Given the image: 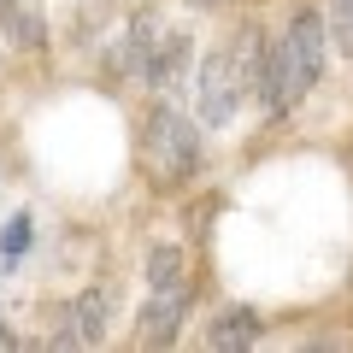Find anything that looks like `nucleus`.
I'll return each instance as SVG.
<instances>
[{
  "label": "nucleus",
  "mask_w": 353,
  "mask_h": 353,
  "mask_svg": "<svg viewBox=\"0 0 353 353\" xmlns=\"http://www.w3.org/2000/svg\"><path fill=\"white\" fill-rule=\"evenodd\" d=\"M118 6H148V0H118Z\"/></svg>",
  "instance_id": "11"
},
{
  "label": "nucleus",
  "mask_w": 353,
  "mask_h": 353,
  "mask_svg": "<svg viewBox=\"0 0 353 353\" xmlns=\"http://www.w3.org/2000/svg\"><path fill=\"white\" fill-rule=\"evenodd\" d=\"M189 83H194V124L201 130H224L230 118L241 112V101H248V88H241L236 65H230V48L206 53L201 71H194Z\"/></svg>",
  "instance_id": "3"
},
{
  "label": "nucleus",
  "mask_w": 353,
  "mask_h": 353,
  "mask_svg": "<svg viewBox=\"0 0 353 353\" xmlns=\"http://www.w3.org/2000/svg\"><path fill=\"white\" fill-rule=\"evenodd\" d=\"M141 159H148L153 183L176 189L201 171V124L183 118L176 106H153L148 124H141Z\"/></svg>",
  "instance_id": "1"
},
{
  "label": "nucleus",
  "mask_w": 353,
  "mask_h": 353,
  "mask_svg": "<svg viewBox=\"0 0 353 353\" xmlns=\"http://www.w3.org/2000/svg\"><path fill=\"white\" fill-rule=\"evenodd\" d=\"M259 312L253 306H230V312H218L212 318V330H206V341H212L218 353H241V347H253L259 341Z\"/></svg>",
  "instance_id": "7"
},
{
  "label": "nucleus",
  "mask_w": 353,
  "mask_h": 353,
  "mask_svg": "<svg viewBox=\"0 0 353 353\" xmlns=\"http://www.w3.org/2000/svg\"><path fill=\"white\" fill-rule=\"evenodd\" d=\"M183 65H189V36H183V30H165L159 48H153L148 65H141V83L165 88V83H176V77H183Z\"/></svg>",
  "instance_id": "8"
},
{
  "label": "nucleus",
  "mask_w": 353,
  "mask_h": 353,
  "mask_svg": "<svg viewBox=\"0 0 353 353\" xmlns=\"http://www.w3.org/2000/svg\"><path fill=\"white\" fill-rule=\"evenodd\" d=\"M324 48H330V30L318 12H294L289 30H283L277 41V65H283V94H289V106H301L306 94L318 88V77H324Z\"/></svg>",
  "instance_id": "2"
},
{
  "label": "nucleus",
  "mask_w": 353,
  "mask_h": 353,
  "mask_svg": "<svg viewBox=\"0 0 353 353\" xmlns=\"http://www.w3.org/2000/svg\"><path fill=\"white\" fill-rule=\"evenodd\" d=\"M324 30H330V41H336L341 53H353V0H330Z\"/></svg>",
  "instance_id": "10"
},
{
  "label": "nucleus",
  "mask_w": 353,
  "mask_h": 353,
  "mask_svg": "<svg viewBox=\"0 0 353 353\" xmlns=\"http://www.w3.org/2000/svg\"><path fill=\"white\" fill-rule=\"evenodd\" d=\"M148 289H189V259H183V248H171V241L148 248Z\"/></svg>",
  "instance_id": "9"
},
{
  "label": "nucleus",
  "mask_w": 353,
  "mask_h": 353,
  "mask_svg": "<svg viewBox=\"0 0 353 353\" xmlns=\"http://www.w3.org/2000/svg\"><path fill=\"white\" fill-rule=\"evenodd\" d=\"M112 306H118L112 283H88V289L77 294L71 306H65V312H71V330H77V341H83V347L106 341V330H112Z\"/></svg>",
  "instance_id": "5"
},
{
  "label": "nucleus",
  "mask_w": 353,
  "mask_h": 353,
  "mask_svg": "<svg viewBox=\"0 0 353 353\" xmlns=\"http://www.w3.org/2000/svg\"><path fill=\"white\" fill-rule=\"evenodd\" d=\"M0 41H12L18 53H36L48 41V18L24 0H0Z\"/></svg>",
  "instance_id": "6"
},
{
  "label": "nucleus",
  "mask_w": 353,
  "mask_h": 353,
  "mask_svg": "<svg viewBox=\"0 0 353 353\" xmlns=\"http://www.w3.org/2000/svg\"><path fill=\"white\" fill-rule=\"evenodd\" d=\"M201 6H212V0H201Z\"/></svg>",
  "instance_id": "13"
},
{
  "label": "nucleus",
  "mask_w": 353,
  "mask_h": 353,
  "mask_svg": "<svg viewBox=\"0 0 353 353\" xmlns=\"http://www.w3.org/2000/svg\"><path fill=\"white\" fill-rule=\"evenodd\" d=\"M189 324V289H153L148 306H141V324H136V341L141 347H171Z\"/></svg>",
  "instance_id": "4"
},
{
  "label": "nucleus",
  "mask_w": 353,
  "mask_h": 353,
  "mask_svg": "<svg viewBox=\"0 0 353 353\" xmlns=\"http://www.w3.org/2000/svg\"><path fill=\"white\" fill-rule=\"evenodd\" d=\"M0 341H6V330H0Z\"/></svg>",
  "instance_id": "12"
}]
</instances>
